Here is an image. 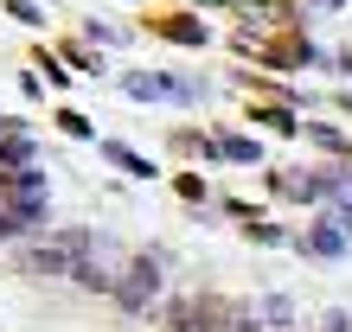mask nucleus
<instances>
[{"label":"nucleus","instance_id":"f257e3e1","mask_svg":"<svg viewBox=\"0 0 352 332\" xmlns=\"http://www.w3.org/2000/svg\"><path fill=\"white\" fill-rule=\"evenodd\" d=\"M148 294H154V268H135L122 281V307H148Z\"/></svg>","mask_w":352,"mask_h":332}]
</instances>
